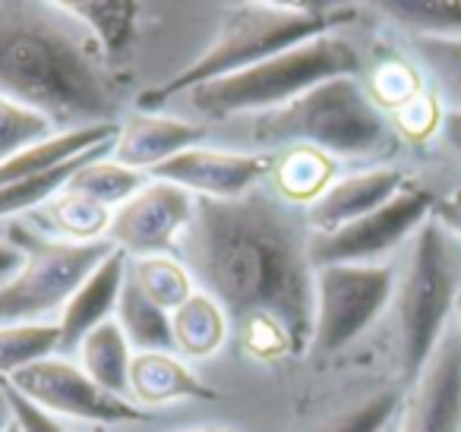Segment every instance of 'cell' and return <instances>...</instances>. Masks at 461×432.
Returning a JSON list of instances; mask_svg holds the SVG:
<instances>
[{
	"label": "cell",
	"instance_id": "1",
	"mask_svg": "<svg viewBox=\"0 0 461 432\" xmlns=\"http://www.w3.org/2000/svg\"><path fill=\"white\" fill-rule=\"evenodd\" d=\"M184 262L209 297L224 306L257 360L307 354L313 341L316 266L307 215L282 199H196Z\"/></svg>",
	"mask_w": 461,
	"mask_h": 432
},
{
	"label": "cell",
	"instance_id": "2",
	"mask_svg": "<svg viewBox=\"0 0 461 432\" xmlns=\"http://www.w3.org/2000/svg\"><path fill=\"white\" fill-rule=\"evenodd\" d=\"M104 64L95 39L60 4L0 0L4 95L41 111L58 127H104L117 117Z\"/></svg>",
	"mask_w": 461,
	"mask_h": 432
},
{
	"label": "cell",
	"instance_id": "3",
	"mask_svg": "<svg viewBox=\"0 0 461 432\" xmlns=\"http://www.w3.org/2000/svg\"><path fill=\"white\" fill-rule=\"evenodd\" d=\"M354 14H357V7L322 4V0L320 4L316 0H303V4H272V0L234 4L224 14L212 45L190 67L174 73L167 83L142 92L136 98V111L155 114L161 104H167L177 95H186L196 86L234 76V73L263 64V60L276 58L288 48L329 35L335 26H345L348 20H354Z\"/></svg>",
	"mask_w": 461,
	"mask_h": 432
},
{
	"label": "cell",
	"instance_id": "4",
	"mask_svg": "<svg viewBox=\"0 0 461 432\" xmlns=\"http://www.w3.org/2000/svg\"><path fill=\"white\" fill-rule=\"evenodd\" d=\"M461 293V243L429 218L408 243L402 272H395V344L404 385L429 360L455 319Z\"/></svg>",
	"mask_w": 461,
	"mask_h": 432
},
{
	"label": "cell",
	"instance_id": "5",
	"mask_svg": "<svg viewBox=\"0 0 461 432\" xmlns=\"http://www.w3.org/2000/svg\"><path fill=\"white\" fill-rule=\"evenodd\" d=\"M253 136L269 146H310L329 158H370L392 142L385 111L357 76L329 79L285 108L253 117Z\"/></svg>",
	"mask_w": 461,
	"mask_h": 432
},
{
	"label": "cell",
	"instance_id": "6",
	"mask_svg": "<svg viewBox=\"0 0 461 432\" xmlns=\"http://www.w3.org/2000/svg\"><path fill=\"white\" fill-rule=\"evenodd\" d=\"M357 48L341 35L329 32L297 48H288V51L276 54L257 67H247L234 76L196 86L186 95H190L193 108L205 117H257L266 111L285 108L288 102L329 83V79L357 76Z\"/></svg>",
	"mask_w": 461,
	"mask_h": 432
},
{
	"label": "cell",
	"instance_id": "7",
	"mask_svg": "<svg viewBox=\"0 0 461 432\" xmlns=\"http://www.w3.org/2000/svg\"><path fill=\"white\" fill-rule=\"evenodd\" d=\"M7 240L23 253V266L0 284V325L41 322L64 310L77 287L117 249L111 240H60L29 221L10 224Z\"/></svg>",
	"mask_w": 461,
	"mask_h": 432
},
{
	"label": "cell",
	"instance_id": "8",
	"mask_svg": "<svg viewBox=\"0 0 461 432\" xmlns=\"http://www.w3.org/2000/svg\"><path fill=\"white\" fill-rule=\"evenodd\" d=\"M395 293L392 266H320L313 287V341L310 354L332 356L354 344Z\"/></svg>",
	"mask_w": 461,
	"mask_h": 432
},
{
	"label": "cell",
	"instance_id": "9",
	"mask_svg": "<svg viewBox=\"0 0 461 432\" xmlns=\"http://www.w3.org/2000/svg\"><path fill=\"white\" fill-rule=\"evenodd\" d=\"M436 199L427 186L408 184L398 196L360 221L335 234H310L313 266H383L385 256L411 243V237L433 218Z\"/></svg>",
	"mask_w": 461,
	"mask_h": 432
},
{
	"label": "cell",
	"instance_id": "10",
	"mask_svg": "<svg viewBox=\"0 0 461 432\" xmlns=\"http://www.w3.org/2000/svg\"><path fill=\"white\" fill-rule=\"evenodd\" d=\"M10 385L39 404L41 410L54 413V417H73L86 419L92 426H108V423H146L152 413L136 407L130 398L104 392L98 382L86 375L83 366H73L70 360L60 356H45V360L32 363V366L14 373Z\"/></svg>",
	"mask_w": 461,
	"mask_h": 432
},
{
	"label": "cell",
	"instance_id": "11",
	"mask_svg": "<svg viewBox=\"0 0 461 432\" xmlns=\"http://www.w3.org/2000/svg\"><path fill=\"white\" fill-rule=\"evenodd\" d=\"M193 212H196L193 193L149 177V184L133 199L114 209L108 240L133 259L161 256L184 240Z\"/></svg>",
	"mask_w": 461,
	"mask_h": 432
},
{
	"label": "cell",
	"instance_id": "12",
	"mask_svg": "<svg viewBox=\"0 0 461 432\" xmlns=\"http://www.w3.org/2000/svg\"><path fill=\"white\" fill-rule=\"evenodd\" d=\"M392 432H461V328L455 319L414 382L404 385Z\"/></svg>",
	"mask_w": 461,
	"mask_h": 432
},
{
	"label": "cell",
	"instance_id": "13",
	"mask_svg": "<svg viewBox=\"0 0 461 432\" xmlns=\"http://www.w3.org/2000/svg\"><path fill=\"white\" fill-rule=\"evenodd\" d=\"M272 171V158L259 152H215L186 148L177 158L149 171L152 180H165L196 199H240L253 193L257 180Z\"/></svg>",
	"mask_w": 461,
	"mask_h": 432
},
{
	"label": "cell",
	"instance_id": "14",
	"mask_svg": "<svg viewBox=\"0 0 461 432\" xmlns=\"http://www.w3.org/2000/svg\"><path fill=\"white\" fill-rule=\"evenodd\" d=\"M408 184L411 180L398 167H370V171L335 180L310 209H303L310 234H335L360 221L392 196H398Z\"/></svg>",
	"mask_w": 461,
	"mask_h": 432
},
{
	"label": "cell",
	"instance_id": "15",
	"mask_svg": "<svg viewBox=\"0 0 461 432\" xmlns=\"http://www.w3.org/2000/svg\"><path fill=\"white\" fill-rule=\"evenodd\" d=\"M205 136L203 123L180 121V117L165 114H149V111H136L117 127L114 148L111 158L117 165L130 167V171H155L165 161L177 158L186 148H196L199 140Z\"/></svg>",
	"mask_w": 461,
	"mask_h": 432
},
{
	"label": "cell",
	"instance_id": "16",
	"mask_svg": "<svg viewBox=\"0 0 461 432\" xmlns=\"http://www.w3.org/2000/svg\"><path fill=\"white\" fill-rule=\"evenodd\" d=\"M130 272V256L123 249H114L83 284L77 287L67 306L60 310V350L79 347L89 331L98 325L111 322V312H117V300H121L123 281Z\"/></svg>",
	"mask_w": 461,
	"mask_h": 432
},
{
	"label": "cell",
	"instance_id": "17",
	"mask_svg": "<svg viewBox=\"0 0 461 432\" xmlns=\"http://www.w3.org/2000/svg\"><path fill=\"white\" fill-rule=\"evenodd\" d=\"M218 392L209 388L184 360L165 350L133 354L130 363V400L142 410L177 400H215Z\"/></svg>",
	"mask_w": 461,
	"mask_h": 432
},
{
	"label": "cell",
	"instance_id": "18",
	"mask_svg": "<svg viewBox=\"0 0 461 432\" xmlns=\"http://www.w3.org/2000/svg\"><path fill=\"white\" fill-rule=\"evenodd\" d=\"M171 335L174 350L193 356V360H205V356H215L224 347L230 335V319L215 297L196 291L184 306L171 312Z\"/></svg>",
	"mask_w": 461,
	"mask_h": 432
},
{
	"label": "cell",
	"instance_id": "19",
	"mask_svg": "<svg viewBox=\"0 0 461 432\" xmlns=\"http://www.w3.org/2000/svg\"><path fill=\"white\" fill-rule=\"evenodd\" d=\"M272 180L282 202L310 209L335 184V158L320 148L291 146L278 158H272Z\"/></svg>",
	"mask_w": 461,
	"mask_h": 432
},
{
	"label": "cell",
	"instance_id": "20",
	"mask_svg": "<svg viewBox=\"0 0 461 432\" xmlns=\"http://www.w3.org/2000/svg\"><path fill=\"white\" fill-rule=\"evenodd\" d=\"M73 20L86 26V32L102 48L104 60L117 64L127 58L130 45L136 39V20L142 14V4L133 0H117V4H98V0H77V4H60Z\"/></svg>",
	"mask_w": 461,
	"mask_h": 432
},
{
	"label": "cell",
	"instance_id": "21",
	"mask_svg": "<svg viewBox=\"0 0 461 432\" xmlns=\"http://www.w3.org/2000/svg\"><path fill=\"white\" fill-rule=\"evenodd\" d=\"M111 148H114V140L111 142H102L95 146L92 152L79 155V158L67 161V165L54 167V171H45L39 177H26V180H16V184H7L0 186V221H7V218H16V215H32L39 212L41 205H48L86 165L98 158H108Z\"/></svg>",
	"mask_w": 461,
	"mask_h": 432
},
{
	"label": "cell",
	"instance_id": "22",
	"mask_svg": "<svg viewBox=\"0 0 461 432\" xmlns=\"http://www.w3.org/2000/svg\"><path fill=\"white\" fill-rule=\"evenodd\" d=\"M111 215H114V212L98 205L95 199H86L64 186L51 202L41 205V209L32 212L29 218L39 221L41 228L54 230L60 240L95 243V240H108Z\"/></svg>",
	"mask_w": 461,
	"mask_h": 432
},
{
	"label": "cell",
	"instance_id": "23",
	"mask_svg": "<svg viewBox=\"0 0 461 432\" xmlns=\"http://www.w3.org/2000/svg\"><path fill=\"white\" fill-rule=\"evenodd\" d=\"M79 354H83V369L92 382L111 394L130 398V363H133V347L123 338L121 325L111 322L98 325L95 331L79 341Z\"/></svg>",
	"mask_w": 461,
	"mask_h": 432
},
{
	"label": "cell",
	"instance_id": "24",
	"mask_svg": "<svg viewBox=\"0 0 461 432\" xmlns=\"http://www.w3.org/2000/svg\"><path fill=\"white\" fill-rule=\"evenodd\" d=\"M117 325H121L127 344L136 354H152V350H174V335H171V312H165L161 306H155L140 287L130 281H123L121 300H117Z\"/></svg>",
	"mask_w": 461,
	"mask_h": 432
},
{
	"label": "cell",
	"instance_id": "25",
	"mask_svg": "<svg viewBox=\"0 0 461 432\" xmlns=\"http://www.w3.org/2000/svg\"><path fill=\"white\" fill-rule=\"evenodd\" d=\"M130 281L165 312H174L196 293L193 272L186 268V262L174 259L167 253L130 259Z\"/></svg>",
	"mask_w": 461,
	"mask_h": 432
},
{
	"label": "cell",
	"instance_id": "26",
	"mask_svg": "<svg viewBox=\"0 0 461 432\" xmlns=\"http://www.w3.org/2000/svg\"><path fill=\"white\" fill-rule=\"evenodd\" d=\"M379 10L408 32V39L461 41V4L452 0H395L379 4Z\"/></svg>",
	"mask_w": 461,
	"mask_h": 432
},
{
	"label": "cell",
	"instance_id": "27",
	"mask_svg": "<svg viewBox=\"0 0 461 432\" xmlns=\"http://www.w3.org/2000/svg\"><path fill=\"white\" fill-rule=\"evenodd\" d=\"M411 58L420 76L429 79L439 108L461 114V41L411 39Z\"/></svg>",
	"mask_w": 461,
	"mask_h": 432
},
{
	"label": "cell",
	"instance_id": "28",
	"mask_svg": "<svg viewBox=\"0 0 461 432\" xmlns=\"http://www.w3.org/2000/svg\"><path fill=\"white\" fill-rule=\"evenodd\" d=\"M54 350H60L58 322L0 325V379H10L20 369L54 356Z\"/></svg>",
	"mask_w": 461,
	"mask_h": 432
},
{
	"label": "cell",
	"instance_id": "29",
	"mask_svg": "<svg viewBox=\"0 0 461 432\" xmlns=\"http://www.w3.org/2000/svg\"><path fill=\"white\" fill-rule=\"evenodd\" d=\"M149 184V174L142 171H130V167L117 165L114 158H98L92 165H86L77 177L67 184L70 193H79L86 199H95L104 209H114V205H123L127 199H133L142 186Z\"/></svg>",
	"mask_w": 461,
	"mask_h": 432
},
{
	"label": "cell",
	"instance_id": "30",
	"mask_svg": "<svg viewBox=\"0 0 461 432\" xmlns=\"http://www.w3.org/2000/svg\"><path fill=\"white\" fill-rule=\"evenodd\" d=\"M51 136H58V123L51 117L0 92V161L14 158L16 152L39 146Z\"/></svg>",
	"mask_w": 461,
	"mask_h": 432
},
{
	"label": "cell",
	"instance_id": "31",
	"mask_svg": "<svg viewBox=\"0 0 461 432\" xmlns=\"http://www.w3.org/2000/svg\"><path fill=\"white\" fill-rule=\"evenodd\" d=\"M366 92H370L379 108L395 114L402 104H408L411 98H417L423 92V76L417 67L404 64V60H385V64L376 67Z\"/></svg>",
	"mask_w": 461,
	"mask_h": 432
},
{
	"label": "cell",
	"instance_id": "32",
	"mask_svg": "<svg viewBox=\"0 0 461 432\" xmlns=\"http://www.w3.org/2000/svg\"><path fill=\"white\" fill-rule=\"evenodd\" d=\"M402 407V394L398 392H379L373 398L360 400L357 407L339 413L329 419L320 432H389Z\"/></svg>",
	"mask_w": 461,
	"mask_h": 432
},
{
	"label": "cell",
	"instance_id": "33",
	"mask_svg": "<svg viewBox=\"0 0 461 432\" xmlns=\"http://www.w3.org/2000/svg\"><path fill=\"white\" fill-rule=\"evenodd\" d=\"M395 127L402 130L408 140H427V136L439 133V123H442V108L439 102L433 98V92H420L417 98H411L408 104L392 114Z\"/></svg>",
	"mask_w": 461,
	"mask_h": 432
},
{
	"label": "cell",
	"instance_id": "34",
	"mask_svg": "<svg viewBox=\"0 0 461 432\" xmlns=\"http://www.w3.org/2000/svg\"><path fill=\"white\" fill-rule=\"evenodd\" d=\"M0 388H4V398H7V407H10V417L23 426V432H70L67 426L58 423V417L48 410H41L39 404H32L29 398H23L10 382L0 379Z\"/></svg>",
	"mask_w": 461,
	"mask_h": 432
},
{
	"label": "cell",
	"instance_id": "35",
	"mask_svg": "<svg viewBox=\"0 0 461 432\" xmlns=\"http://www.w3.org/2000/svg\"><path fill=\"white\" fill-rule=\"evenodd\" d=\"M433 218L461 243V190L448 193V196H439L436 199V212Z\"/></svg>",
	"mask_w": 461,
	"mask_h": 432
},
{
	"label": "cell",
	"instance_id": "36",
	"mask_svg": "<svg viewBox=\"0 0 461 432\" xmlns=\"http://www.w3.org/2000/svg\"><path fill=\"white\" fill-rule=\"evenodd\" d=\"M439 142L461 161V114L458 111H442V123H439Z\"/></svg>",
	"mask_w": 461,
	"mask_h": 432
},
{
	"label": "cell",
	"instance_id": "37",
	"mask_svg": "<svg viewBox=\"0 0 461 432\" xmlns=\"http://www.w3.org/2000/svg\"><path fill=\"white\" fill-rule=\"evenodd\" d=\"M20 266H23V253L7 240V234H4L0 237V284L14 278V274L20 272Z\"/></svg>",
	"mask_w": 461,
	"mask_h": 432
},
{
	"label": "cell",
	"instance_id": "38",
	"mask_svg": "<svg viewBox=\"0 0 461 432\" xmlns=\"http://www.w3.org/2000/svg\"><path fill=\"white\" fill-rule=\"evenodd\" d=\"M7 419H10V407H7V398H4V388H0V429H4Z\"/></svg>",
	"mask_w": 461,
	"mask_h": 432
},
{
	"label": "cell",
	"instance_id": "39",
	"mask_svg": "<svg viewBox=\"0 0 461 432\" xmlns=\"http://www.w3.org/2000/svg\"><path fill=\"white\" fill-rule=\"evenodd\" d=\"M0 432H23V426H20V423H16V419H14V417H10V419H7V423H4V429H0Z\"/></svg>",
	"mask_w": 461,
	"mask_h": 432
},
{
	"label": "cell",
	"instance_id": "40",
	"mask_svg": "<svg viewBox=\"0 0 461 432\" xmlns=\"http://www.w3.org/2000/svg\"><path fill=\"white\" fill-rule=\"evenodd\" d=\"M184 432H228V429H215V426H203V429H184Z\"/></svg>",
	"mask_w": 461,
	"mask_h": 432
},
{
	"label": "cell",
	"instance_id": "41",
	"mask_svg": "<svg viewBox=\"0 0 461 432\" xmlns=\"http://www.w3.org/2000/svg\"><path fill=\"white\" fill-rule=\"evenodd\" d=\"M455 322H458V328H461V293H458V303H455Z\"/></svg>",
	"mask_w": 461,
	"mask_h": 432
},
{
	"label": "cell",
	"instance_id": "42",
	"mask_svg": "<svg viewBox=\"0 0 461 432\" xmlns=\"http://www.w3.org/2000/svg\"><path fill=\"white\" fill-rule=\"evenodd\" d=\"M92 432H108V426H95V429H92Z\"/></svg>",
	"mask_w": 461,
	"mask_h": 432
},
{
	"label": "cell",
	"instance_id": "43",
	"mask_svg": "<svg viewBox=\"0 0 461 432\" xmlns=\"http://www.w3.org/2000/svg\"><path fill=\"white\" fill-rule=\"evenodd\" d=\"M392 426H395V423H392ZM389 432H392V429H389Z\"/></svg>",
	"mask_w": 461,
	"mask_h": 432
}]
</instances>
